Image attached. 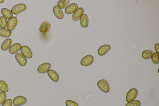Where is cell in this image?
<instances>
[{"label":"cell","mask_w":159,"mask_h":106,"mask_svg":"<svg viewBox=\"0 0 159 106\" xmlns=\"http://www.w3.org/2000/svg\"><path fill=\"white\" fill-rule=\"evenodd\" d=\"M18 23V20L16 17H14L8 21L7 28L8 30L12 31L14 30L16 27Z\"/></svg>","instance_id":"cell-5"},{"label":"cell","mask_w":159,"mask_h":106,"mask_svg":"<svg viewBox=\"0 0 159 106\" xmlns=\"http://www.w3.org/2000/svg\"><path fill=\"white\" fill-rule=\"evenodd\" d=\"M0 91L5 93L8 91V87L7 84L3 80L0 81Z\"/></svg>","instance_id":"cell-23"},{"label":"cell","mask_w":159,"mask_h":106,"mask_svg":"<svg viewBox=\"0 0 159 106\" xmlns=\"http://www.w3.org/2000/svg\"><path fill=\"white\" fill-rule=\"evenodd\" d=\"M12 100L8 99L6 100L3 104L2 106H12Z\"/></svg>","instance_id":"cell-29"},{"label":"cell","mask_w":159,"mask_h":106,"mask_svg":"<svg viewBox=\"0 0 159 106\" xmlns=\"http://www.w3.org/2000/svg\"><path fill=\"white\" fill-rule=\"evenodd\" d=\"M4 1V0H0V3H3Z\"/></svg>","instance_id":"cell-31"},{"label":"cell","mask_w":159,"mask_h":106,"mask_svg":"<svg viewBox=\"0 0 159 106\" xmlns=\"http://www.w3.org/2000/svg\"><path fill=\"white\" fill-rule=\"evenodd\" d=\"M27 102V99L25 97L17 96L13 100L12 103L15 106H20L25 104Z\"/></svg>","instance_id":"cell-6"},{"label":"cell","mask_w":159,"mask_h":106,"mask_svg":"<svg viewBox=\"0 0 159 106\" xmlns=\"http://www.w3.org/2000/svg\"><path fill=\"white\" fill-rule=\"evenodd\" d=\"M84 10L82 8L77 9V10L73 13L72 19L74 21H77L80 19L82 16L84 14Z\"/></svg>","instance_id":"cell-13"},{"label":"cell","mask_w":159,"mask_h":106,"mask_svg":"<svg viewBox=\"0 0 159 106\" xmlns=\"http://www.w3.org/2000/svg\"><path fill=\"white\" fill-rule=\"evenodd\" d=\"M8 21L3 16L0 17V26L2 28H6L7 27Z\"/></svg>","instance_id":"cell-24"},{"label":"cell","mask_w":159,"mask_h":106,"mask_svg":"<svg viewBox=\"0 0 159 106\" xmlns=\"http://www.w3.org/2000/svg\"><path fill=\"white\" fill-rule=\"evenodd\" d=\"M77 4L76 3H72L70 4L66 8L65 12L66 14L70 15L73 14L77 9Z\"/></svg>","instance_id":"cell-11"},{"label":"cell","mask_w":159,"mask_h":106,"mask_svg":"<svg viewBox=\"0 0 159 106\" xmlns=\"http://www.w3.org/2000/svg\"><path fill=\"white\" fill-rule=\"evenodd\" d=\"M1 12L3 16L6 19H9L13 17V14L11 11L8 9L2 8L1 10Z\"/></svg>","instance_id":"cell-19"},{"label":"cell","mask_w":159,"mask_h":106,"mask_svg":"<svg viewBox=\"0 0 159 106\" xmlns=\"http://www.w3.org/2000/svg\"><path fill=\"white\" fill-rule=\"evenodd\" d=\"M21 54L26 58H31L32 57V53L30 48L27 46H21L20 50Z\"/></svg>","instance_id":"cell-7"},{"label":"cell","mask_w":159,"mask_h":106,"mask_svg":"<svg viewBox=\"0 0 159 106\" xmlns=\"http://www.w3.org/2000/svg\"><path fill=\"white\" fill-rule=\"evenodd\" d=\"M48 77L51 80L55 82H58L59 79V77L58 74L55 70H49L47 72Z\"/></svg>","instance_id":"cell-12"},{"label":"cell","mask_w":159,"mask_h":106,"mask_svg":"<svg viewBox=\"0 0 159 106\" xmlns=\"http://www.w3.org/2000/svg\"><path fill=\"white\" fill-rule=\"evenodd\" d=\"M65 104L67 106H79L77 103L71 100H66Z\"/></svg>","instance_id":"cell-28"},{"label":"cell","mask_w":159,"mask_h":106,"mask_svg":"<svg viewBox=\"0 0 159 106\" xmlns=\"http://www.w3.org/2000/svg\"><path fill=\"white\" fill-rule=\"evenodd\" d=\"M51 65L49 63H46L40 65L37 69L38 71L40 73L44 74L48 72L50 70Z\"/></svg>","instance_id":"cell-9"},{"label":"cell","mask_w":159,"mask_h":106,"mask_svg":"<svg viewBox=\"0 0 159 106\" xmlns=\"http://www.w3.org/2000/svg\"><path fill=\"white\" fill-rule=\"evenodd\" d=\"M80 25L82 28H86L88 27L89 24V18L86 14H83L80 19Z\"/></svg>","instance_id":"cell-17"},{"label":"cell","mask_w":159,"mask_h":106,"mask_svg":"<svg viewBox=\"0 0 159 106\" xmlns=\"http://www.w3.org/2000/svg\"><path fill=\"white\" fill-rule=\"evenodd\" d=\"M154 48L156 52L159 53V44L158 43L156 44Z\"/></svg>","instance_id":"cell-30"},{"label":"cell","mask_w":159,"mask_h":106,"mask_svg":"<svg viewBox=\"0 0 159 106\" xmlns=\"http://www.w3.org/2000/svg\"><path fill=\"white\" fill-rule=\"evenodd\" d=\"M51 26V24L49 22L44 21L40 26L39 31L42 33H46L49 31Z\"/></svg>","instance_id":"cell-10"},{"label":"cell","mask_w":159,"mask_h":106,"mask_svg":"<svg viewBox=\"0 0 159 106\" xmlns=\"http://www.w3.org/2000/svg\"><path fill=\"white\" fill-rule=\"evenodd\" d=\"M94 60L93 56L91 55H88L83 57L82 59L80 64L82 65L87 67L93 63Z\"/></svg>","instance_id":"cell-4"},{"label":"cell","mask_w":159,"mask_h":106,"mask_svg":"<svg viewBox=\"0 0 159 106\" xmlns=\"http://www.w3.org/2000/svg\"><path fill=\"white\" fill-rule=\"evenodd\" d=\"M69 0H60L57 3L58 6L61 9H63L67 7L69 3Z\"/></svg>","instance_id":"cell-22"},{"label":"cell","mask_w":159,"mask_h":106,"mask_svg":"<svg viewBox=\"0 0 159 106\" xmlns=\"http://www.w3.org/2000/svg\"><path fill=\"white\" fill-rule=\"evenodd\" d=\"M53 11L54 14L57 18L61 19L64 18V13L61 9L58 6H55L54 7L53 9Z\"/></svg>","instance_id":"cell-14"},{"label":"cell","mask_w":159,"mask_h":106,"mask_svg":"<svg viewBox=\"0 0 159 106\" xmlns=\"http://www.w3.org/2000/svg\"><path fill=\"white\" fill-rule=\"evenodd\" d=\"M6 98L7 96L5 92L2 91L0 92V105L5 102Z\"/></svg>","instance_id":"cell-27"},{"label":"cell","mask_w":159,"mask_h":106,"mask_svg":"<svg viewBox=\"0 0 159 106\" xmlns=\"http://www.w3.org/2000/svg\"><path fill=\"white\" fill-rule=\"evenodd\" d=\"M98 87L103 92L108 93L110 91V87L108 82L104 79L100 80L97 82Z\"/></svg>","instance_id":"cell-1"},{"label":"cell","mask_w":159,"mask_h":106,"mask_svg":"<svg viewBox=\"0 0 159 106\" xmlns=\"http://www.w3.org/2000/svg\"><path fill=\"white\" fill-rule=\"evenodd\" d=\"M151 60L155 64H158L159 63V55L157 52L154 53L153 54Z\"/></svg>","instance_id":"cell-25"},{"label":"cell","mask_w":159,"mask_h":106,"mask_svg":"<svg viewBox=\"0 0 159 106\" xmlns=\"http://www.w3.org/2000/svg\"><path fill=\"white\" fill-rule=\"evenodd\" d=\"M138 91L136 88H132L127 93L126 99L127 102L129 103L134 100L138 95Z\"/></svg>","instance_id":"cell-2"},{"label":"cell","mask_w":159,"mask_h":106,"mask_svg":"<svg viewBox=\"0 0 159 106\" xmlns=\"http://www.w3.org/2000/svg\"><path fill=\"white\" fill-rule=\"evenodd\" d=\"M12 33L7 29L0 28V36L2 37L8 38L11 36Z\"/></svg>","instance_id":"cell-20"},{"label":"cell","mask_w":159,"mask_h":106,"mask_svg":"<svg viewBox=\"0 0 159 106\" xmlns=\"http://www.w3.org/2000/svg\"><path fill=\"white\" fill-rule=\"evenodd\" d=\"M141 103L139 100H134L128 103L126 106H140Z\"/></svg>","instance_id":"cell-26"},{"label":"cell","mask_w":159,"mask_h":106,"mask_svg":"<svg viewBox=\"0 0 159 106\" xmlns=\"http://www.w3.org/2000/svg\"><path fill=\"white\" fill-rule=\"evenodd\" d=\"M26 6L25 4L20 3L17 4L13 7L11 11L13 14L16 15L24 12L26 10Z\"/></svg>","instance_id":"cell-3"},{"label":"cell","mask_w":159,"mask_h":106,"mask_svg":"<svg viewBox=\"0 0 159 106\" xmlns=\"http://www.w3.org/2000/svg\"><path fill=\"white\" fill-rule=\"evenodd\" d=\"M15 59L17 62L21 66H25L27 63V60L20 53H18L15 55Z\"/></svg>","instance_id":"cell-8"},{"label":"cell","mask_w":159,"mask_h":106,"mask_svg":"<svg viewBox=\"0 0 159 106\" xmlns=\"http://www.w3.org/2000/svg\"><path fill=\"white\" fill-rule=\"evenodd\" d=\"M21 46L20 44L18 43L14 44L10 46L9 49V52L11 54L14 55L17 54V52L21 50Z\"/></svg>","instance_id":"cell-15"},{"label":"cell","mask_w":159,"mask_h":106,"mask_svg":"<svg viewBox=\"0 0 159 106\" xmlns=\"http://www.w3.org/2000/svg\"><path fill=\"white\" fill-rule=\"evenodd\" d=\"M111 47L108 45H104L100 46L98 51V54L103 56L107 53L110 50Z\"/></svg>","instance_id":"cell-16"},{"label":"cell","mask_w":159,"mask_h":106,"mask_svg":"<svg viewBox=\"0 0 159 106\" xmlns=\"http://www.w3.org/2000/svg\"><path fill=\"white\" fill-rule=\"evenodd\" d=\"M12 43V41L10 39H7L2 44L1 46V50L3 51H6L9 49L11 46Z\"/></svg>","instance_id":"cell-18"},{"label":"cell","mask_w":159,"mask_h":106,"mask_svg":"<svg viewBox=\"0 0 159 106\" xmlns=\"http://www.w3.org/2000/svg\"><path fill=\"white\" fill-rule=\"evenodd\" d=\"M153 54V51L148 50L143 51L142 54V58L145 60H149L151 58Z\"/></svg>","instance_id":"cell-21"}]
</instances>
